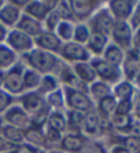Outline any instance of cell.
<instances>
[{"label": "cell", "instance_id": "cell-1", "mask_svg": "<svg viewBox=\"0 0 140 153\" xmlns=\"http://www.w3.org/2000/svg\"><path fill=\"white\" fill-rule=\"evenodd\" d=\"M29 62L33 68L40 72H51L58 61L51 53L44 50H33L29 54Z\"/></svg>", "mask_w": 140, "mask_h": 153}, {"label": "cell", "instance_id": "cell-2", "mask_svg": "<svg viewBox=\"0 0 140 153\" xmlns=\"http://www.w3.org/2000/svg\"><path fill=\"white\" fill-rule=\"evenodd\" d=\"M56 1H28L26 4V13L30 18L39 21V19H46V17L55 8Z\"/></svg>", "mask_w": 140, "mask_h": 153}, {"label": "cell", "instance_id": "cell-3", "mask_svg": "<svg viewBox=\"0 0 140 153\" xmlns=\"http://www.w3.org/2000/svg\"><path fill=\"white\" fill-rule=\"evenodd\" d=\"M4 88L11 94H19L24 90V84H22V66L17 65L7 72V75L4 76L3 80Z\"/></svg>", "mask_w": 140, "mask_h": 153}, {"label": "cell", "instance_id": "cell-4", "mask_svg": "<svg viewBox=\"0 0 140 153\" xmlns=\"http://www.w3.org/2000/svg\"><path fill=\"white\" fill-rule=\"evenodd\" d=\"M66 91V98H67V105L70 108H73L74 111H78V112H84V111H88V109H91L92 108V103L89 101L85 94L83 93H78L76 90L73 88H69L66 87L65 88Z\"/></svg>", "mask_w": 140, "mask_h": 153}, {"label": "cell", "instance_id": "cell-5", "mask_svg": "<svg viewBox=\"0 0 140 153\" xmlns=\"http://www.w3.org/2000/svg\"><path fill=\"white\" fill-rule=\"evenodd\" d=\"M7 43L13 50L17 51H29L33 47V40L28 35L19 30H11L7 35Z\"/></svg>", "mask_w": 140, "mask_h": 153}, {"label": "cell", "instance_id": "cell-6", "mask_svg": "<svg viewBox=\"0 0 140 153\" xmlns=\"http://www.w3.org/2000/svg\"><path fill=\"white\" fill-rule=\"evenodd\" d=\"M92 68H94L95 73L100 76L103 80L116 82L117 79H118V76H119L117 68H114V66H111L110 64H107L106 61L94 59V61H92Z\"/></svg>", "mask_w": 140, "mask_h": 153}, {"label": "cell", "instance_id": "cell-7", "mask_svg": "<svg viewBox=\"0 0 140 153\" xmlns=\"http://www.w3.org/2000/svg\"><path fill=\"white\" fill-rule=\"evenodd\" d=\"M4 117L10 123V126H13L15 128H26L28 130L29 124H30V120H29L26 112L22 111L21 108H18V106L11 108L10 111L6 113Z\"/></svg>", "mask_w": 140, "mask_h": 153}, {"label": "cell", "instance_id": "cell-8", "mask_svg": "<svg viewBox=\"0 0 140 153\" xmlns=\"http://www.w3.org/2000/svg\"><path fill=\"white\" fill-rule=\"evenodd\" d=\"M62 55L69 61H80V62L87 61L89 58V53L87 51V48H84L81 44H77V43L65 44L62 50Z\"/></svg>", "mask_w": 140, "mask_h": 153}, {"label": "cell", "instance_id": "cell-9", "mask_svg": "<svg viewBox=\"0 0 140 153\" xmlns=\"http://www.w3.org/2000/svg\"><path fill=\"white\" fill-rule=\"evenodd\" d=\"M92 25L95 28V32L102 33V35L106 36V35H109V33H111L113 26H114V19L109 14V11L103 10L94 18Z\"/></svg>", "mask_w": 140, "mask_h": 153}, {"label": "cell", "instance_id": "cell-10", "mask_svg": "<svg viewBox=\"0 0 140 153\" xmlns=\"http://www.w3.org/2000/svg\"><path fill=\"white\" fill-rule=\"evenodd\" d=\"M17 30L30 36H37L41 35V25L39 21H36L33 18H30L29 15H22L17 22Z\"/></svg>", "mask_w": 140, "mask_h": 153}, {"label": "cell", "instance_id": "cell-11", "mask_svg": "<svg viewBox=\"0 0 140 153\" xmlns=\"http://www.w3.org/2000/svg\"><path fill=\"white\" fill-rule=\"evenodd\" d=\"M111 33L114 40L117 43H119L121 46H129L130 39H132V30H130V26L125 21L114 22Z\"/></svg>", "mask_w": 140, "mask_h": 153}, {"label": "cell", "instance_id": "cell-12", "mask_svg": "<svg viewBox=\"0 0 140 153\" xmlns=\"http://www.w3.org/2000/svg\"><path fill=\"white\" fill-rule=\"evenodd\" d=\"M21 18V11L13 3H7L0 8V24L1 25H15Z\"/></svg>", "mask_w": 140, "mask_h": 153}, {"label": "cell", "instance_id": "cell-13", "mask_svg": "<svg viewBox=\"0 0 140 153\" xmlns=\"http://www.w3.org/2000/svg\"><path fill=\"white\" fill-rule=\"evenodd\" d=\"M22 105H24L25 111L29 112V113H39L41 109H44V100L39 94H35V93H30V94H26V95L22 97Z\"/></svg>", "mask_w": 140, "mask_h": 153}, {"label": "cell", "instance_id": "cell-14", "mask_svg": "<svg viewBox=\"0 0 140 153\" xmlns=\"http://www.w3.org/2000/svg\"><path fill=\"white\" fill-rule=\"evenodd\" d=\"M133 1H110V10H111L113 15L118 18V21H124L125 18H128L133 11Z\"/></svg>", "mask_w": 140, "mask_h": 153}, {"label": "cell", "instance_id": "cell-15", "mask_svg": "<svg viewBox=\"0 0 140 153\" xmlns=\"http://www.w3.org/2000/svg\"><path fill=\"white\" fill-rule=\"evenodd\" d=\"M36 42H37V44L41 47L43 50H49V51H56L60 46V40L52 32H46L39 35Z\"/></svg>", "mask_w": 140, "mask_h": 153}, {"label": "cell", "instance_id": "cell-16", "mask_svg": "<svg viewBox=\"0 0 140 153\" xmlns=\"http://www.w3.org/2000/svg\"><path fill=\"white\" fill-rule=\"evenodd\" d=\"M95 4H96L95 1H70V8L74 17L80 18L83 21L92 13Z\"/></svg>", "mask_w": 140, "mask_h": 153}, {"label": "cell", "instance_id": "cell-17", "mask_svg": "<svg viewBox=\"0 0 140 153\" xmlns=\"http://www.w3.org/2000/svg\"><path fill=\"white\" fill-rule=\"evenodd\" d=\"M74 75L83 83H91L96 77V73H95L92 65H88L85 62H78L74 65Z\"/></svg>", "mask_w": 140, "mask_h": 153}, {"label": "cell", "instance_id": "cell-18", "mask_svg": "<svg viewBox=\"0 0 140 153\" xmlns=\"http://www.w3.org/2000/svg\"><path fill=\"white\" fill-rule=\"evenodd\" d=\"M105 59L107 64H110L111 66H114V68H117L118 65H121V62H122L124 59V54L122 51H121V48H119L118 46H109L107 48H106L105 51Z\"/></svg>", "mask_w": 140, "mask_h": 153}, {"label": "cell", "instance_id": "cell-19", "mask_svg": "<svg viewBox=\"0 0 140 153\" xmlns=\"http://www.w3.org/2000/svg\"><path fill=\"white\" fill-rule=\"evenodd\" d=\"M84 141L78 135H66L62 139V148L67 152H80L83 149Z\"/></svg>", "mask_w": 140, "mask_h": 153}, {"label": "cell", "instance_id": "cell-20", "mask_svg": "<svg viewBox=\"0 0 140 153\" xmlns=\"http://www.w3.org/2000/svg\"><path fill=\"white\" fill-rule=\"evenodd\" d=\"M106 43H107V39H106L105 35L94 32V33H91V36H89L88 46H89V48H91L95 54H99V53H102L103 48L106 47Z\"/></svg>", "mask_w": 140, "mask_h": 153}, {"label": "cell", "instance_id": "cell-21", "mask_svg": "<svg viewBox=\"0 0 140 153\" xmlns=\"http://www.w3.org/2000/svg\"><path fill=\"white\" fill-rule=\"evenodd\" d=\"M3 137L6 138V141L10 143H22L24 142V132L19 130V128H15L13 126H7V127L3 128Z\"/></svg>", "mask_w": 140, "mask_h": 153}, {"label": "cell", "instance_id": "cell-22", "mask_svg": "<svg viewBox=\"0 0 140 153\" xmlns=\"http://www.w3.org/2000/svg\"><path fill=\"white\" fill-rule=\"evenodd\" d=\"M40 75L36 71H32V69H26L22 75V84H24V88H36L39 87L40 84Z\"/></svg>", "mask_w": 140, "mask_h": 153}, {"label": "cell", "instance_id": "cell-23", "mask_svg": "<svg viewBox=\"0 0 140 153\" xmlns=\"http://www.w3.org/2000/svg\"><path fill=\"white\" fill-rule=\"evenodd\" d=\"M15 62V53L7 46H0V69L13 66Z\"/></svg>", "mask_w": 140, "mask_h": 153}, {"label": "cell", "instance_id": "cell-24", "mask_svg": "<svg viewBox=\"0 0 140 153\" xmlns=\"http://www.w3.org/2000/svg\"><path fill=\"white\" fill-rule=\"evenodd\" d=\"M110 93H111L110 87L103 82H95L94 84L91 85V94L95 98H98L99 101L106 98V97H109Z\"/></svg>", "mask_w": 140, "mask_h": 153}, {"label": "cell", "instance_id": "cell-25", "mask_svg": "<svg viewBox=\"0 0 140 153\" xmlns=\"http://www.w3.org/2000/svg\"><path fill=\"white\" fill-rule=\"evenodd\" d=\"M56 32H58V39L70 40L73 37L74 26L69 21H62V22H59V25L56 26Z\"/></svg>", "mask_w": 140, "mask_h": 153}, {"label": "cell", "instance_id": "cell-26", "mask_svg": "<svg viewBox=\"0 0 140 153\" xmlns=\"http://www.w3.org/2000/svg\"><path fill=\"white\" fill-rule=\"evenodd\" d=\"M84 127L88 134H96L99 130V117L98 114L91 112L84 117Z\"/></svg>", "mask_w": 140, "mask_h": 153}, {"label": "cell", "instance_id": "cell-27", "mask_svg": "<svg viewBox=\"0 0 140 153\" xmlns=\"http://www.w3.org/2000/svg\"><path fill=\"white\" fill-rule=\"evenodd\" d=\"M24 137H25V139H28L29 142H32L33 145H43V143L46 142V141H44L46 138L43 135V132L33 127L28 128V130L24 132Z\"/></svg>", "mask_w": 140, "mask_h": 153}, {"label": "cell", "instance_id": "cell-28", "mask_svg": "<svg viewBox=\"0 0 140 153\" xmlns=\"http://www.w3.org/2000/svg\"><path fill=\"white\" fill-rule=\"evenodd\" d=\"M48 126H49V128H52L55 131L62 132L66 130V120H65V117H63L62 114L52 113V114H49V117H48Z\"/></svg>", "mask_w": 140, "mask_h": 153}, {"label": "cell", "instance_id": "cell-29", "mask_svg": "<svg viewBox=\"0 0 140 153\" xmlns=\"http://www.w3.org/2000/svg\"><path fill=\"white\" fill-rule=\"evenodd\" d=\"M132 93H133V87H132V84L128 83V82H121L116 88H114V94H116V97H118L121 101L129 100L130 95H132Z\"/></svg>", "mask_w": 140, "mask_h": 153}, {"label": "cell", "instance_id": "cell-30", "mask_svg": "<svg viewBox=\"0 0 140 153\" xmlns=\"http://www.w3.org/2000/svg\"><path fill=\"white\" fill-rule=\"evenodd\" d=\"M113 126L119 130V131H125V130H130L132 126V119L128 114H114L113 117Z\"/></svg>", "mask_w": 140, "mask_h": 153}, {"label": "cell", "instance_id": "cell-31", "mask_svg": "<svg viewBox=\"0 0 140 153\" xmlns=\"http://www.w3.org/2000/svg\"><path fill=\"white\" fill-rule=\"evenodd\" d=\"M124 71L129 80H139L140 79V65L137 61H128L124 66Z\"/></svg>", "mask_w": 140, "mask_h": 153}, {"label": "cell", "instance_id": "cell-32", "mask_svg": "<svg viewBox=\"0 0 140 153\" xmlns=\"http://www.w3.org/2000/svg\"><path fill=\"white\" fill-rule=\"evenodd\" d=\"M89 36H91V33H89V29H88V26L85 25H78L77 28H74V33H73V37L74 40H76V43L77 44H84V43H88V40H89Z\"/></svg>", "mask_w": 140, "mask_h": 153}, {"label": "cell", "instance_id": "cell-33", "mask_svg": "<svg viewBox=\"0 0 140 153\" xmlns=\"http://www.w3.org/2000/svg\"><path fill=\"white\" fill-rule=\"evenodd\" d=\"M117 108V102H116V98L111 95L106 97V98H103V100L99 101V109H100L102 112L105 114H110L113 113V112L116 111Z\"/></svg>", "mask_w": 140, "mask_h": 153}, {"label": "cell", "instance_id": "cell-34", "mask_svg": "<svg viewBox=\"0 0 140 153\" xmlns=\"http://www.w3.org/2000/svg\"><path fill=\"white\" fill-rule=\"evenodd\" d=\"M65 75H66V76H65V82L67 83L69 88H70V87H74V88H77L76 91H78V93H81L80 90H83V91H87V88H85V87H83V85H84V83L81 82L80 79L74 75V73H70V72H67V73H65Z\"/></svg>", "mask_w": 140, "mask_h": 153}, {"label": "cell", "instance_id": "cell-35", "mask_svg": "<svg viewBox=\"0 0 140 153\" xmlns=\"http://www.w3.org/2000/svg\"><path fill=\"white\" fill-rule=\"evenodd\" d=\"M40 91L41 93H54V90L56 88V80L52 76H44L40 80Z\"/></svg>", "mask_w": 140, "mask_h": 153}, {"label": "cell", "instance_id": "cell-36", "mask_svg": "<svg viewBox=\"0 0 140 153\" xmlns=\"http://www.w3.org/2000/svg\"><path fill=\"white\" fill-rule=\"evenodd\" d=\"M56 14L59 15V18H65V19H71L73 18V13L70 8V1H59L56 4Z\"/></svg>", "mask_w": 140, "mask_h": 153}, {"label": "cell", "instance_id": "cell-37", "mask_svg": "<svg viewBox=\"0 0 140 153\" xmlns=\"http://www.w3.org/2000/svg\"><path fill=\"white\" fill-rule=\"evenodd\" d=\"M46 25H47V28H48V30H54L56 26L59 25V15L56 14V11L52 10L46 17Z\"/></svg>", "mask_w": 140, "mask_h": 153}, {"label": "cell", "instance_id": "cell-38", "mask_svg": "<svg viewBox=\"0 0 140 153\" xmlns=\"http://www.w3.org/2000/svg\"><path fill=\"white\" fill-rule=\"evenodd\" d=\"M130 111H132V102H130V100H124L117 105L116 114H128Z\"/></svg>", "mask_w": 140, "mask_h": 153}, {"label": "cell", "instance_id": "cell-39", "mask_svg": "<svg viewBox=\"0 0 140 153\" xmlns=\"http://www.w3.org/2000/svg\"><path fill=\"white\" fill-rule=\"evenodd\" d=\"M47 113H48V109L47 108H44V109H41V111L39 112V113H36V114H33V119H32V124H35V126H41L44 121H46V119H47Z\"/></svg>", "mask_w": 140, "mask_h": 153}, {"label": "cell", "instance_id": "cell-40", "mask_svg": "<svg viewBox=\"0 0 140 153\" xmlns=\"http://www.w3.org/2000/svg\"><path fill=\"white\" fill-rule=\"evenodd\" d=\"M13 102V97L7 94L6 91L0 90V112H4L8 108V105Z\"/></svg>", "mask_w": 140, "mask_h": 153}, {"label": "cell", "instance_id": "cell-41", "mask_svg": "<svg viewBox=\"0 0 140 153\" xmlns=\"http://www.w3.org/2000/svg\"><path fill=\"white\" fill-rule=\"evenodd\" d=\"M48 102L52 105V106H62L63 105V97L60 91H55V93H51V95L48 97Z\"/></svg>", "mask_w": 140, "mask_h": 153}, {"label": "cell", "instance_id": "cell-42", "mask_svg": "<svg viewBox=\"0 0 140 153\" xmlns=\"http://www.w3.org/2000/svg\"><path fill=\"white\" fill-rule=\"evenodd\" d=\"M126 150L129 153H140V141L136 138L126 139Z\"/></svg>", "mask_w": 140, "mask_h": 153}, {"label": "cell", "instance_id": "cell-43", "mask_svg": "<svg viewBox=\"0 0 140 153\" xmlns=\"http://www.w3.org/2000/svg\"><path fill=\"white\" fill-rule=\"evenodd\" d=\"M70 121L73 123V124H77V126H80V124H83L84 123V113L83 112H78V111H73V112H70Z\"/></svg>", "mask_w": 140, "mask_h": 153}, {"label": "cell", "instance_id": "cell-44", "mask_svg": "<svg viewBox=\"0 0 140 153\" xmlns=\"http://www.w3.org/2000/svg\"><path fill=\"white\" fill-rule=\"evenodd\" d=\"M44 138L47 139V141H49V142H58L60 139V132L59 131H55V130H52V128H49L47 130L46 132V137Z\"/></svg>", "mask_w": 140, "mask_h": 153}, {"label": "cell", "instance_id": "cell-45", "mask_svg": "<svg viewBox=\"0 0 140 153\" xmlns=\"http://www.w3.org/2000/svg\"><path fill=\"white\" fill-rule=\"evenodd\" d=\"M132 26H135V28L140 26V3L137 4V8L135 10V13L132 15Z\"/></svg>", "mask_w": 140, "mask_h": 153}, {"label": "cell", "instance_id": "cell-46", "mask_svg": "<svg viewBox=\"0 0 140 153\" xmlns=\"http://www.w3.org/2000/svg\"><path fill=\"white\" fill-rule=\"evenodd\" d=\"M130 134H132V138H136L140 141V121L130 126Z\"/></svg>", "mask_w": 140, "mask_h": 153}, {"label": "cell", "instance_id": "cell-47", "mask_svg": "<svg viewBox=\"0 0 140 153\" xmlns=\"http://www.w3.org/2000/svg\"><path fill=\"white\" fill-rule=\"evenodd\" d=\"M87 153H105V150H103L102 145H99V143H92V145L88 146Z\"/></svg>", "mask_w": 140, "mask_h": 153}, {"label": "cell", "instance_id": "cell-48", "mask_svg": "<svg viewBox=\"0 0 140 153\" xmlns=\"http://www.w3.org/2000/svg\"><path fill=\"white\" fill-rule=\"evenodd\" d=\"M13 148V143L7 142L6 139H0V152H7Z\"/></svg>", "mask_w": 140, "mask_h": 153}, {"label": "cell", "instance_id": "cell-49", "mask_svg": "<svg viewBox=\"0 0 140 153\" xmlns=\"http://www.w3.org/2000/svg\"><path fill=\"white\" fill-rule=\"evenodd\" d=\"M6 36H7V30H6L4 25H1V24H0V43L6 39Z\"/></svg>", "mask_w": 140, "mask_h": 153}, {"label": "cell", "instance_id": "cell-50", "mask_svg": "<svg viewBox=\"0 0 140 153\" xmlns=\"http://www.w3.org/2000/svg\"><path fill=\"white\" fill-rule=\"evenodd\" d=\"M113 153H129L126 150V148H122V146H117L116 149L113 150Z\"/></svg>", "mask_w": 140, "mask_h": 153}, {"label": "cell", "instance_id": "cell-51", "mask_svg": "<svg viewBox=\"0 0 140 153\" xmlns=\"http://www.w3.org/2000/svg\"><path fill=\"white\" fill-rule=\"evenodd\" d=\"M3 80H4V75L1 73V71H0V87H1V84H3Z\"/></svg>", "mask_w": 140, "mask_h": 153}, {"label": "cell", "instance_id": "cell-52", "mask_svg": "<svg viewBox=\"0 0 140 153\" xmlns=\"http://www.w3.org/2000/svg\"><path fill=\"white\" fill-rule=\"evenodd\" d=\"M11 153H28V152H25V150H14V152H11Z\"/></svg>", "mask_w": 140, "mask_h": 153}, {"label": "cell", "instance_id": "cell-53", "mask_svg": "<svg viewBox=\"0 0 140 153\" xmlns=\"http://www.w3.org/2000/svg\"><path fill=\"white\" fill-rule=\"evenodd\" d=\"M137 37H140V26H139V32H137Z\"/></svg>", "mask_w": 140, "mask_h": 153}, {"label": "cell", "instance_id": "cell-54", "mask_svg": "<svg viewBox=\"0 0 140 153\" xmlns=\"http://www.w3.org/2000/svg\"><path fill=\"white\" fill-rule=\"evenodd\" d=\"M1 6H3V3H1V1H0V8H1Z\"/></svg>", "mask_w": 140, "mask_h": 153}, {"label": "cell", "instance_id": "cell-55", "mask_svg": "<svg viewBox=\"0 0 140 153\" xmlns=\"http://www.w3.org/2000/svg\"><path fill=\"white\" fill-rule=\"evenodd\" d=\"M0 126H1V120H0Z\"/></svg>", "mask_w": 140, "mask_h": 153}]
</instances>
